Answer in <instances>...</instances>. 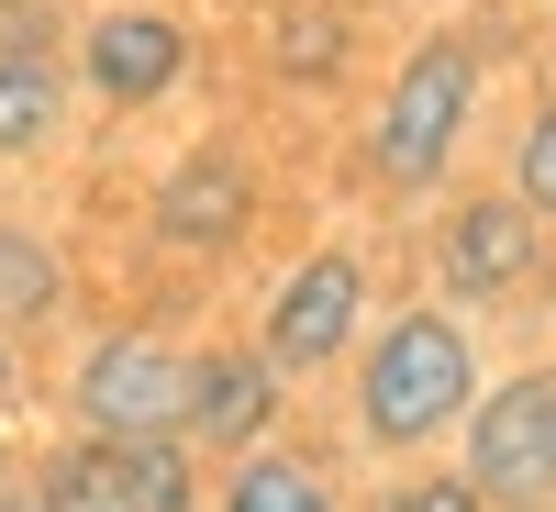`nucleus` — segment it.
<instances>
[{
    "mask_svg": "<svg viewBox=\"0 0 556 512\" xmlns=\"http://www.w3.org/2000/svg\"><path fill=\"white\" fill-rule=\"evenodd\" d=\"M468 401H479V335H468L445 301L367 323V346H356V435L379 446V457L445 446Z\"/></svg>",
    "mask_w": 556,
    "mask_h": 512,
    "instance_id": "1",
    "label": "nucleus"
},
{
    "mask_svg": "<svg viewBox=\"0 0 556 512\" xmlns=\"http://www.w3.org/2000/svg\"><path fill=\"white\" fill-rule=\"evenodd\" d=\"M468 123H479V45L468 34H424L390 67V101H379V123H367V178H379L390 201L445 190Z\"/></svg>",
    "mask_w": 556,
    "mask_h": 512,
    "instance_id": "2",
    "label": "nucleus"
},
{
    "mask_svg": "<svg viewBox=\"0 0 556 512\" xmlns=\"http://www.w3.org/2000/svg\"><path fill=\"white\" fill-rule=\"evenodd\" d=\"M34 512H201L190 435H156V446L67 435V446H45V469H34Z\"/></svg>",
    "mask_w": 556,
    "mask_h": 512,
    "instance_id": "3",
    "label": "nucleus"
},
{
    "mask_svg": "<svg viewBox=\"0 0 556 512\" xmlns=\"http://www.w3.org/2000/svg\"><path fill=\"white\" fill-rule=\"evenodd\" d=\"M456 469L501 512H545L556 501V367H523V379H501V390H479L456 412Z\"/></svg>",
    "mask_w": 556,
    "mask_h": 512,
    "instance_id": "4",
    "label": "nucleus"
},
{
    "mask_svg": "<svg viewBox=\"0 0 556 512\" xmlns=\"http://www.w3.org/2000/svg\"><path fill=\"white\" fill-rule=\"evenodd\" d=\"M78 435H112V446H156V435H190V346H167V335H101L78 357Z\"/></svg>",
    "mask_w": 556,
    "mask_h": 512,
    "instance_id": "5",
    "label": "nucleus"
},
{
    "mask_svg": "<svg viewBox=\"0 0 556 512\" xmlns=\"http://www.w3.org/2000/svg\"><path fill=\"white\" fill-rule=\"evenodd\" d=\"M356 335H367V257L356 246H312L267 290V312H256V357L278 367V379H323V367H345Z\"/></svg>",
    "mask_w": 556,
    "mask_h": 512,
    "instance_id": "6",
    "label": "nucleus"
},
{
    "mask_svg": "<svg viewBox=\"0 0 556 512\" xmlns=\"http://www.w3.org/2000/svg\"><path fill=\"white\" fill-rule=\"evenodd\" d=\"M545 267V212L513 201V190H479V201H456L434 223V278H445V301H501V290H523V278Z\"/></svg>",
    "mask_w": 556,
    "mask_h": 512,
    "instance_id": "7",
    "label": "nucleus"
},
{
    "mask_svg": "<svg viewBox=\"0 0 556 512\" xmlns=\"http://www.w3.org/2000/svg\"><path fill=\"white\" fill-rule=\"evenodd\" d=\"M190 23L178 12H101L78 34V78H89V101H112V112H156L178 78H190Z\"/></svg>",
    "mask_w": 556,
    "mask_h": 512,
    "instance_id": "8",
    "label": "nucleus"
},
{
    "mask_svg": "<svg viewBox=\"0 0 556 512\" xmlns=\"http://www.w3.org/2000/svg\"><path fill=\"white\" fill-rule=\"evenodd\" d=\"M245 223H256V167L235 146H190L167 167V190H156V246L178 257H223V246H245Z\"/></svg>",
    "mask_w": 556,
    "mask_h": 512,
    "instance_id": "9",
    "label": "nucleus"
},
{
    "mask_svg": "<svg viewBox=\"0 0 556 512\" xmlns=\"http://www.w3.org/2000/svg\"><path fill=\"white\" fill-rule=\"evenodd\" d=\"M278 401H290V379H278L256 346H190V446H212V457L267 446Z\"/></svg>",
    "mask_w": 556,
    "mask_h": 512,
    "instance_id": "10",
    "label": "nucleus"
},
{
    "mask_svg": "<svg viewBox=\"0 0 556 512\" xmlns=\"http://www.w3.org/2000/svg\"><path fill=\"white\" fill-rule=\"evenodd\" d=\"M201 512H345V501H334V469H323V457L267 435V446H245L235 469H223V490Z\"/></svg>",
    "mask_w": 556,
    "mask_h": 512,
    "instance_id": "11",
    "label": "nucleus"
},
{
    "mask_svg": "<svg viewBox=\"0 0 556 512\" xmlns=\"http://www.w3.org/2000/svg\"><path fill=\"white\" fill-rule=\"evenodd\" d=\"M56 123H67V78H56V57H12V45H0V157H34Z\"/></svg>",
    "mask_w": 556,
    "mask_h": 512,
    "instance_id": "12",
    "label": "nucleus"
},
{
    "mask_svg": "<svg viewBox=\"0 0 556 512\" xmlns=\"http://www.w3.org/2000/svg\"><path fill=\"white\" fill-rule=\"evenodd\" d=\"M56 301H67V267H56V246H45L34 223H0V335L45 323Z\"/></svg>",
    "mask_w": 556,
    "mask_h": 512,
    "instance_id": "13",
    "label": "nucleus"
},
{
    "mask_svg": "<svg viewBox=\"0 0 556 512\" xmlns=\"http://www.w3.org/2000/svg\"><path fill=\"white\" fill-rule=\"evenodd\" d=\"M379 512H501L468 469H412V479H390V501Z\"/></svg>",
    "mask_w": 556,
    "mask_h": 512,
    "instance_id": "14",
    "label": "nucleus"
},
{
    "mask_svg": "<svg viewBox=\"0 0 556 512\" xmlns=\"http://www.w3.org/2000/svg\"><path fill=\"white\" fill-rule=\"evenodd\" d=\"M513 201H534V212L556 223V101L523 123V146H513Z\"/></svg>",
    "mask_w": 556,
    "mask_h": 512,
    "instance_id": "15",
    "label": "nucleus"
},
{
    "mask_svg": "<svg viewBox=\"0 0 556 512\" xmlns=\"http://www.w3.org/2000/svg\"><path fill=\"white\" fill-rule=\"evenodd\" d=\"M278 57H290V78H334V57H345V23H334V12L290 23V45H278Z\"/></svg>",
    "mask_w": 556,
    "mask_h": 512,
    "instance_id": "16",
    "label": "nucleus"
},
{
    "mask_svg": "<svg viewBox=\"0 0 556 512\" xmlns=\"http://www.w3.org/2000/svg\"><path fill=\"white\" fill-rule=\"evenodd\" d=\"M45 34H56L45 0H0V45H12V57H45Z\"/></svg>",
    "mask_w": 556,
    "mask_h": 512,
    "instance_id": "17",
    "label": "nucleus"
},
{
    "mask_svg": "<svg viewBox=\"0 0 556 512\" xmlns=\"http://www.w3.org/2000/svg\"><path fill=\"white\" fill-rule=\"evenodd\" d=\"M12 379H23V357H12V335H0V390H12Z\"/></svg>",
    "mask_w": 556,
    "mask_h": 512,
    "instance_id": "18",
    "label": "nucleus"
},
{
    "mask_svg": "<svg viewBox=\"0 0 556 512\" xmlns=\"http://www.w3.org/2000/svg\"><path fill=\"white\" fill-rule=\"evenodd\" d=\"M0 479H12V446H0Z\"/></svg>",
    "mask_w": 556,
    "mask_h": 512,
    "instance_id": "19",
    "label": "nucleus"
}]
</instances>
